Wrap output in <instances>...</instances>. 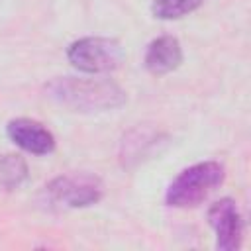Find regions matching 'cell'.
I'll return each instance as SVG.
<instances>
[{"label": "cell", "instance_id": "277c9868", "mask_svg": "<svg viewBox=\"0 0 251 251\" xmlns=\"http://www.w3.org/2000/svg\"><path fill=\"white\" fill-rule=\"evenodd\" d=\"M45 194L53 204H61L67 208H86L102 198L104 186L96 175L75 173L53 178L45 186Z\"/></svg>", "mask_w": 251, "mask_h": 251}, {"label": "cell", "instance_id": "9c48e42d", "mask_svg": "<svg viewBox=\"0 0 251 251\" xmlns=\"http://www.w3.org/2000/svg\"><path fill=\"white\" fill-rule=\"evenodd\" d=\"M204 0H153V16L159 20H178L196 8L202 6Z\"/></svg>", "mask_w": 251, "mask_h": 251}, {"label": "cell", "instance_id": "ba28073f", "mask_svg": "<svg viewBox=\"0 0 251 251\" xmlns=\"http://www.w3.org/2000/svg\"><path fill=\"white\" fill-rule=\"evenodd\" d=\"M27 178V165L20 155H0V190H16Z\"/></svg>", "mask_w": 251, "mask_h": 251}, {"label": "cell", "instance_id": "3957f363", "mask_svg": "<svg viewBox=\"0 0 251 251\" xmlns=\"http://www.w3.org/2000/svg\"><path fill=\"white\" fill-rule=\"evenodd\" d=\"M67 59L82 73L100 75L110 73L122 65L124 49L120 41L110 37H82L69 45Z\"/></svg>", "mask_w": 251, "mask_h": 251}, {"label": "cell", "instance_id": "6da1fadb", "mask_svg": "<svg viewBox=\"0 0 251 251\" xmlns=\"http://www.w3.org/2000/svg\"><path fill=\"white\" fill-rule=\"evenodd\" d=\"M45 92L75 112H106L126 104V92L110 78L57 76L45 84Z\"/></svg>", "mask_w": 251, "mask_h": 251}, {"label": "cell", "instance_id": "5b68a950", "mask_svg": "<svg viewBox=\"0 0 251 251\" xmlns=\"http://www.w3.org/2000/svg\"><path fill=\"white\" fill-rule=\"evenodd\" d=\"M208 224L216 231V247L220 251H235L243 241V220L235 200L222 198L208 210Z\"/></svg>", "mask_w": 251, "mask_h": 251}, {"label": "cell", "instance_id": "52a82bcc", "mask_svg": "<svg viewBox=\"0 0 251 251\" xmlns=\"http://www.w3.org/2000/svg\"><path fill=\"white\" fill-rule=\"evenodd\" d=\"M182 63V49L176 37L163 35L149 43L145 51V69L151 75H167Z\"/></svg>", "mask_w": 251, "mask_h": 251}, {"label": "cell", "instance_id": "8992f818", "mask_svg": "<svg viewBox=\"0 0 251 251\" xmlns=\"http://www.w3.org/2000/svg\"><path fill=\"white\" fill-rule=\"evenodd\" d=\"M6 133L18 147L33 155H49L55 149L53 133L43 124L29 118H16L8 122Z\"/></svg>", "mask_w": 251, "mask_h": 251}, {"label": "cell", "instance_id": "7a4b0ae2", "mask_svg": "<svg viewBox=\"0 0 251 251\" xmlns=\"http://www.w3.org/2000/svg\"><path fill=\"white\" fill-rule=\"evenodd\" d=\"M226 171L218 161H204L184 169L167 188L165 202L173 208H194L224 182Z\"/></svg>", "mask_w": 251, "mask_h": 251}]
</instances>
